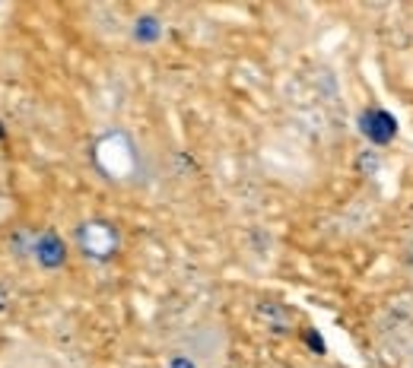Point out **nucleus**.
Masks as SVG:
<instances>
[{"label": "nucleus", "instance_id": "obj_1", "mask_svg": "<svg viewBox=\"0 0 413 368\" xmlns=\"http://www.w3.org/2000/svg\"><path fill=\"white\" fill-rule=\"evenodd\" d=\"M92 156H96V166L112 181H130L137 175V166H140L134 140L124 130H108L99 137Z\"/></svg>", "mask_w": 413, "mask_h": 368}, {"label": "nucleus", "instance_id": "obj_2", "mask_svg": "<svg viewBox=\"0 0 413 368\" xmlns=\"http://www.w3.org/2000/svg\"><path fill=\"white\" fill-rule=\"evenodd\" d=\"M76 238H80L83 254H90L92 261H108V257L118 251V232H115L108 222H99V219L86 222Z\"/></svg>", "mask_w": 413, "mask_h": 368}, {"label": "nucleus", "instance_id": "obj_3", "mask_svg": "<svg viewBox=\"0 0 413 368\" xmlns=\"http://www.w3.org/2000/svg\"><path fill=\"white\" fill-rule=\"evenodd\" d=\"M0 219H3V197H0Z\"/></svg>", "mask_w": 413, "mask_h": 368}]
</instances>
